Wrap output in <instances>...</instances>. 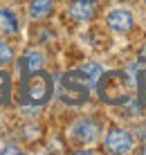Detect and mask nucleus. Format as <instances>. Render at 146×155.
<instances>
[{
  "instance_id": "nucleus-6",
  "label": "nucleus",
  "mask_w": 146,
  "mask_h": 155,
  "mask_svg": "<svg viewBox=\"0 0 146 155\" xmlns=\"http://www.w3.org/2000/svg\"><path fill=\"white\" fill-rule=\"evenodd\" d=\"M99 0H72L70 5V18L74 20H90L97 14Z\"/></svg>"
},
{
  "instance_id": "nucleus-4",
  "label": "nucleus",
  "mask_w": 146,
  "mask_h": 155,
  "mask_svg": "<svg viewBox=\"0 0 146 155\" xmlns=\"http://www.w3.org/2000/svg\"><path fill=\"white\" fill-rule=\"evenodd\" d=\"M99 133H101V124L97 119H92V117H83V119H79L77 124L72 126V137L81 144L97 142Z\"/></svg>"
},
{
  "instance_id": "nucleus-3",
  "label": "nucleus",
  "mask_w": 146,
  "mask_h": 155,
  "mask_svg": "<svg viewBox=\"0 0 146 155\" xmlns=\"http://www.w3.org/2000/svg\"><path fill=\"white\" fill-rule=\"evenodd\" d=\"M23 94H25V101H29L32 106L45 104L52 94V79L47 74H43L41 70L34 74H27L23 79Z\"/></svg>"
},
{
  "instance_id": "nucleus-8",
  "label": "nucleus",
  "mask_w": 146,
  "mask_h": 155,
  "mask_svg": "<svg viewBox=\"0 0 146 155\" xmlns=\"http://www.w3.org/2000/svg\"><path fill=\"white\" fill-rule=\"evenodd\" d=\"M54 5L52 0H32L29 2V16L32 18H47L52 14Z\"/></svg>"
},
{
  "instance_id": "nucleus-5",
  "label": "nucleus",
  "mask_w": 146,
  "mask_h": 155,
  "mask_svg": "<svg viewBox=\"0 0 146 155\" xmlns=\"http://www.w3.org/2000/svg\"><path fill=\"white\" fill-rule=\"evenodd\" d=\"M106 151L108 153H131L133 151V135L124 128H112L106 135Z\"/></svg>"
},
{
  "instance_id": "nucleus-10",
  "label": "nucleus",
  "mask_w": 146,
  "mask_h": 155,
  "mask_svg": "<svg viewBox=\"0 0 146 155\" xmlns=\"http://www.w3.org/2000/svg\"><path fill=\"white\" fill-rule=\"evenodd\" d=\"M0 29L5 34H16L18 31V18L9 9H0Z\"/></svg>"
},
{
  "instance_id": "nucleus-12",
  "label": "nucleus",
  "mask_w": 146,
  "mask_h": 155,
  "mask_svg": "<svg viewBox=\"0 0 146 155\" xmlns=\"http://www.w3.org/2000/svg\"><path fill=\"white\" fill-rule=\"evenodd\" d=\"M9 99V77L0 72V104H7Z\"/></svg>"
},
{
  "instance_id": "nucleus-14",
  "label": "nucleus",
  "mask_w": 146,
  "mask_h": 155,
  "mask_svg": "<svg viewBox=\"0 0 146 155\" xmlns=\"http://www.w3.org/2000/svg\"><path fill=\"white\" fill-rule=\"evenodd\" d=\"M2 153H20V151H18V148H16V146H7V148H5V151H2Z\"/></svg>"
},
{
  "instance_id": "nucleus-16",
  "label": "nucleus",
  "mask_w": 146,
  "mask_h": 155,
  "mask_svg": "<svg viewBox=\"0 0 146 155\" xmlns=\"http://www.w3.org/2000/svg\"><path fill=\"white\" fill-rule=\"evenodd\" d=\"M142 153H144V155H146V144H144V148H142Z\"/></svg>"
},
{
  "instance_id": "nucleus-2",
  "label": "nucleus",
  "mask_w": 146,
  "mask_h": 155,
  "mask_svg": "<svg viewBox=\"0 0 146 155\" xmlns=\"http://www.w3.org/2000/svg\"><path fill=\"white\" fill-rule=\"evenodd\" d=\"M92 88V83L83 77L79 70L68 72L61 77V101H65L70 106H79L83 101H88V92Z\"/></svg>"
},
{
  "instance_id": "nucleus-13",
  "label": "nucleus",
  "mask_w": 146,
  "mask_h": 155,
  "mask_svg": "<svg viewBox=\"0 0 146 155\" xmlns=\"http://www.w3.org/2000/svg\"><path fill=\"white\" fill-rule=\"evenodd\" d=\"M12 56H14V52H12V47H9V43L0 41V68L7 65V63L12 61Z\"/></svg>"
},
{
  "instance_id": "nucleus-9",
  "label": "nucleus",
  "mask_w": 146,
  "mask_h": 155,
  "mask_svg": "<svg viewBox=\"0 0 146 155\" xmlns=\"http://www.w3.org/2000/svg\"><path fill=\"white\" fill-rule=\"evenodd\" d=\"M43 68V56L38 54V52H27V54L23 56V74L27 77V74H34L38 72Z\"/></svg>"
},
{
  "instance_id": "nucleus-15",
  "label": "nucleus",
  "mask_w": 146,
  "mask_h": 155,
  "mask_svg": "<svg viewBox=\"0 0 146 155\" xmlns=\"http://www.w3.org/2000/svg\"><path fill=\"white\" fill-rule=\"evenodd\" d=\"M139 56H142V58H144V61H146V47H144V50H142V54H139Z\"/></svg>"
},
{
  "instance_id": "nucleus-11",
  "label": "nucleus",
  "mask_w": 146,
  "mask_h": 155,
  "mask_svg": "<svg viewBox=\"0 0 146 155\" xmlns=\"http://www.w3.org/2000/svg\"><path fill=\"white\" fill-rule=\"evenodd\" d=\"M79 72L83 74L92 85H97V81H99V77H101V68L97 65V63H83V65L79 68Z\"/></svg>"
},
{
  "instance_id": "nucleus-1",
  "label": "nucleus",
  "mask_w": 146,
  "mask_h": 155,
  "mask_svg": "<svg viewBox=\"0 0 146 155\" xmlns=\"http://www.w3.org/2000/svg\"><path fill=\"white\" fill-rule=\"evenodd\" d=\"M135 81L128 72L124 70H112V72H101L99 81H97V92L101 101L110 106H126L135 97Z\"/></svg>"
},
{
  "instance_id": "nucleus-7",
  "label": "nucleus",
  "mask_w": 146,
  "mask_h": 155,
  "mask_svg": "<svg viewBox=\"0 0 146 155\" xmlns=\"http://www.w3.org/2000/svg\"><path fill=\"white\" fill-rule=\"evenodd\" d=\"M106 23H108V27L115 29L117 34H126V31H131V27H133V16H131V12H126V9H115V12L108 14Z\"/></svg>"
}]
</instances>
